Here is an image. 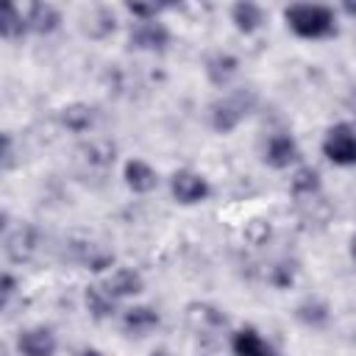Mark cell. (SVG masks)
I'll list each match as a JSON object with an SVG mask.
<instances>
[{
  "label": "cell",
  "mask_w": 356,
  "mask_h": 356,
  "mask_svg": "<svg viewBox=\"0 0 356 356\" xmlns=\"http://www.w3.org/2000/svg\"><path fill=\"white\" fill-rule=\"evenodd\" d=\"M286 28L300 39H328L337 33V14L320 3H292L284 8Z\"/></svg>",
  "instance_id": "1"
},
{
  "label": "cell",
  "mask_w": 356,
  "mask_h": 356,
  "mask_svg": "<svg viewBox=\"0 0 356 356\" xmlns=\"http://www.w3.org/2000/svg\"><path fill=\"white\" fill-rule=\"evenodd\" d=\"M323 156L337 167H356V128L337 122L323 136Z\"/></svg>",
  "instance_id": "2"
},
{
  "label": "cell",
  "mask_w": 356,
  "mask_h": 356,
  "mask_svg": "<svg viewBox=\"0 0 356 356\" xmlns=\"http://www.w3.org/2000/svg\"><path fill=\"white\" fill-rule=\"evenodd\" d=\"M170 192H172V197H175L181 206H195V203H203V200L211 195V186H209V181H206L200 172L178 170V172H172V178H170Z\"/></svg>",
  "instance_id": "3"
},
{
  "label": "cell",
  "mask_w": 356,
  "mask_h": 356,
  "mask_svg": "<svg viewBox=\"0 0 356 356\" xmlns=\"http://www.w3.org/2000/svg\"><path fill=\"white\" fill-rule=\"evenodd\" d=\"M248 106H250V100H245V95H228V97L211 103V108H209L211 128H214L217 134H228V131H234V128L245 120Z\"/></svg>",
  "instance_id": "4"
},
{
  "label": "cell",
  "mask_w": 356,
  "mask_h": 356,
  "mask_svg": "<svg viewBox=\"0 0 356 356\" xmlns=\"http://www.w3.org/2000/svg\"><path fill=\"white\" fill-rule=\"evenodd\" d=\"M128 42H131V47H136V50L161 53V50H167V44H170V31H167V25L159 22V19H145V22H136V25L131 28Z\"/></svg>",
  "instance_id": "5"
},
{
  "label": "cell",
  "mask_w": 356,
  "mask_h": 356,
  "mask_svg": "<svg viewBox=\"0 0 356 356\" xmlns=\"http://www.w3.org/2000/svg\"><path fill=\"white\" fill-rule=\"evenodd\" d=\"M19 356H56V337L44 325H33L17 334Z\"/></svg>",
  "instance_id": "6"
},
{
  "label": "cell",
  "mask_w": 356,
  "mask_h": 356,
  "mask_svg": "<svg viewBox=\"0 0 356 356\" xmlns=\"http://www.w3.org/2000/svg\"><path fill=\"white\" fill-rule=\"evenodd\" d=\"M300 156L298 150V142L289 136V134H273L267 147H264V161L273 167V170H286L289 164H295Z\"/></svg>",
  "instance_id": "7"
},
{
  "label": "cell",
  "mask_w": 356,
  "mask_h": 356,
  "mask_svg": "<svg viewBox=\"0 0 356 356\" xmlns=\"http://www.w3.org/2000/svg\"><path fill=\"white\" fill-rule=\"evenodd\" d=\"M231 350L234 356H275V348L253 325H245L231 337Z\"/></svg>",
  "instance_id": "8"
},
{
  "label": "cell",
  "mask_w": 356,
  "mask_h": 356,
  "mask_svg": "<svg viewBox=\"0 0 356 356\" xmlns=\"http://www.w3.org/2000/svg\"><path fill=\"white\" fill-rule=\"evenodd\" d=\"M122 178H125L128 189H134V192H139V195L153 192V189H156V184H159L156 170H153L147 161H142V159H131V161H125Z\"/></svg>",
  "instance_id": "9"
},
{
  "label": "cell",
  "mask_w": 356,
  "mask_h": 356,
  "mask_svg": "<svg viewBox=\"0 0 356 356\" xmlns=\"http://www.w3.org/2000/svg\"><path fill=\"white\" fill-rule=\"evenodd\" d=\"M25 22H28V31L47 36V33H53V31L61 25V14H58V8L50 6V3H33V6H28V11H25Z\"/></svg>",
  "instance_id": "10"
},
{
  "label": "cell",
  "mask_w": 356,
  "mask_h": 356,
  "mask_svg": "<svg viewBox=\"0 0 356 356\" xmlns=\"http://www.w3.org/2000/svg\"><path fill=\"white\" fill-rule=\"evenodd\" d=\"M103 286L120 300V298H128V295H139V292L145 289V281H142V275H139L134 267H117V270L106 278Z\"/></svg>",
  "instance_id": "11"
},
{
  "label": "cell",
  "mask_w": 356,
  "mask_h": 356,
  "mask_svg": "<svg viewBox=\"0 0 356 356\" xmlns=\"http://www.w3.org/2000/svg\"><path fill=\"white\" fill-rule=\"evenodd\" d=\"M231 22L242 33H256L264 25V8L259 3H250V0L234 3L231 6Z\"/></svg>",
  "instance_id": "12"
},
{
  "label": "cell",
  "mask_w": 356,
  "mask_h": 356,
  "mask_svg": "<svg viewBox=\"0 0 356 356\" xmlns=\"http://www.w3.org/2000/svg\"><path fill=\"white\" fill-rule=\"evenodd\" d=\"M159 323H161V317H159V312L153 306H131L122 314L125 331H134L139 337L147 334V331H153V328H159Z\"/></svg>",
  "instance_id": "13"
},
{
  "label": "cell",
  "mask_w": 356,
  "mask_h": 356,
  "mask_svg": "<svg viewBox=\"0 0 356 356\" xmlns=\"http://www.w3.org/2000/svg\"><path fill=\"white\" fill-rule=\"evenodd\" d=\"M83 300H86V309L95 320H108L117 312V298L106 286H86Z\"/></svg>",
  "instance_id": "14"
},
{
  "label": "cell",
  "mask_w": 356,
  "mask_h": 356,
  "mask_svg": "<svg viewBox=\"0 0 356 356\" xmlns=\"http://www.w3.org/2000/svg\"><path fill=\"white\" fill-rule=\"evenodd\" d=\"M236 72H239V61L231 53H214L206 61V75H209V81L214 86H225Z\"/></svg>",
  "instance_id": "15"
},
{
  "label": "cell",
  "mask_w": 356,
  "mask_h": 356,
  "mask_svg": "<svg viewBox=\"0 0 356 356\" xmlns=\"http://www.w3.org/2000/svg\"><path fill=\"white\" fill-rule=\"evenodd\" d=\"M58 120H61V125H64L67 131H72V134H83V131L92 128V122H95V111H92L86 103H70V106H64V108L58 111Z\"/></svg>",
  "instance_id": "16"
},
{
  "label": "cell",
  "mask_w": 356,
  "mask_h": 356,
  "mask_svg": "<svg viewBox=\"0 0 356 356\" xmlns=\"http://www.w3.org/2000/svg\"><path fill=\"white\" fill-rule=\"evenodd\" d=\"M25 31H28L25 14H22L14 3H6V6H3V11H0V36L11 42V39L25 36Z\"/></svg>",
  "instance_id": "17"
},
{
  "label": "cell",
  "mask_w": 356,
  "mask_h": 356,
  "mask_svg": "<svg viewBox=\"0 0 356 356\" xmlns=\"http://www.w3.org/2000/svg\"><path fill=\"white\" fill-rule=\"evenodd\" d=\"M33 245H36V236H33L31 228H17L14 234L6 236V253H8V259H14V261L28 259L31 250H33Z\"/></svg>",
  "instance_id": "18"
},
{
  "label": "cell",
  "mask_w": 356,
  "mask_h": 356,
  "mask_svg": "<svg viewBox=\"0 0 356 356\" xmlns=\"http://www.w3.org/2000/svg\"><path fill=\"white\" fill-rule=\"evenodd\" d=\"M289 189H292V195H298V197H312V195H317V192H320V172L312 170V167H300V170L292 175Z\"/></svg>",
  "instance_id": "19"
},
{
  "label": "cell",
  "mask_w": 356,
  "mask_h": 356,
  "mask_svg": "<svg viewBox=\"0 0 356 356\" xmlns=\"http://www.w3.org/2000/svg\"><path fill=\"white\" fill-rule=\"evenodd\" d=\"M125 8L136 17V22H145V19H156L167 6H156V3H128Z\"/></svg>",
  "instance_id": "20"
},
{
  "label": "cell",
  "mask_w": 356,
  "mask_h": 356,
  "mask_svg": "<svg viewBox=\"0 0 356 356\" xmlns=\"http://www.w3.org/2000/svg\"><path fill=\"white\" fill-rule=\"evenodd\" d=\"M0 289H3V303H8V300H11V295L17 292V281H14V275H11V273H3Z\"/></svg>",
  "instance_id": "21"
},
{
  "label": "cell",
  "mask_w": 356,
  "mask_h": 356,
  "mask_svg": "<svg viewBox=\"0 0 356 356\" xmlns=\"http://www.w3.org/2000/svg\"><path fill=\"white\" fill-rule=\"evenodd\" d=\"M11 159H14V156H11V136L3 134V167H6V170L11 167Z\"/></svg>",
  "instance_id": "22"
},
{
  "label": "cell",
  "mask_w": 356,
  "mask_h": 356,
  "mask_svg": "<svg viewBox=\"0 0 356 356\" xmlns=\"http://www.w3.org/2000/svg\"><path fill=\"white\" fill-rule=\"evenodd\" d=\"M342 11H345L348 17H353V19H356V3H353V0H345V3H342Z\"/></svg>",
  "instance_id": "23"
},
{
  "label": "cell",
  "mask_w": 356,
  "mask_h": 356,
  "mask_svg": "<svg viewBox=\"0 0 356 356\" xmlns=\"http://www.w3.org/2000/svg\"><path fill=\"white\" fill-rule=\"evenodd\" d=\"M78 356H103L97 348H83V350H78Z\"/></svg>",
  "instance_id": "24"
},
{
  "label": "cell",
  "mask_w": 356,
  "mask_h": 356,
  "mask_svg": "<svg viewBox=\"0 0 356 356\" xmlns=\"http://www.w3.org/2000/svg\"><path fill=\"white\" fill-rule=\"evenodd\" d=\"M150 356H170V353H167V350H164V348H159V350H153V353H150Z\"/></svg>",
  "instance_id": "25"
},
{
  "label": "cell",
  "mask_w": 356,
  "mask_h": 356,
  "mask_svg": "<svg viewBox=\"0 0 356 356\" xmlns=\"http://www.w3.org/2000/svg\"><path fill=\"white\" fill-rule=\"evenodd\" d=\"M350 253H353V259H356V236L350 239Z\"/></svg>",
  "instance_id": "26"
},
{
  "label": "cell",
  "mask_w": 356,
  "mask_h": 356,
  "mask_svg": "<svg viewBox=\"0 0 356 356\" xmlns=\"http://www.w3.org/2000/svg\"><path fill=\"white\" fill-rule=\"evenodd\" d=\"M350 106H353V108H356V92H353V95H350Z\"/></svg>",
  "instance_id": "27"
}]
</instances>
